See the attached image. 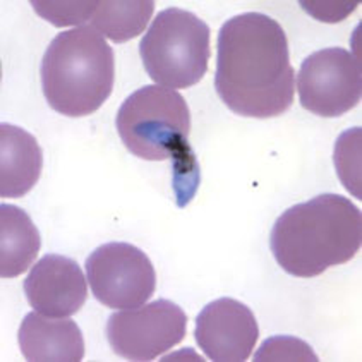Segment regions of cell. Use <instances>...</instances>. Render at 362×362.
Masks as SVG:
<instances>
[{"mask_svg":"<svg viewBox=\"0 0 362 362\" xmlns=\"http://www.w3.org/2000/svg\"><path fill=\"white\" fill-rule=\"evenodd\" d=\"M297 90L305 110L320 117H340L361 102L359 59L340 47L315 52L300 66Z\"/></svg>","mask_w":362,"mask_h":362,"instance_id":"ba28073f","label":"cell"},{"mask_svg":"<svg viewBox=\"0 0 362 362\" xmlns=\"http://www.w3.org/2000/svg\"><path fill=\"white\" fill-rule=\"evenodd\" d=\"M43 151L33 134L12 124H0V196L23 198L38 182Z\"/></svg>","mask_w":362,"mask_h":362,"instance_id":"7c38bea8","label":"cell"},{"mask_svg":"<svg viewBox=\"0 0 362 362\" xmlns=\"http://www.w3.org/2000/svg\"><path fill=\"white\" fill-rule=\"evenodd\" d=\"M115 126L134 156L148 162L170 160L177 206H186L199 186L198 158L189 144L191 112L186 98L163 86H143L120 105Z\"/></svg>","mask_w":362,"mask_h":362,"instance_id":"3957f363","label":"cell"},{"mask_svg":"<svg viewBox=\"0 0 362 362\" xmlns=\"http://www.w3.org/2000/svg\"><path fill=\"white\" fill-rule=\"evenodd\" d=\"M40 232L23 208L0 204V276L16 279L40 252Z\"/></svg>","mask_w":362,"mask_h":362,"instance_id":"4fadbf2b","label":"cell"},{"mask_svg":"<svg viewBox=\"0 0 362 362\" xmlns=\"http://www.w3.org/2000/svg\"><path fill=\"white\" fill-rule=\"evenodd\" d=\"M36 14L54 26H78L86 21H91L98 2H50V0H31Z\"/></svg>","mask_w":362,"mask_h":362,"instance_id":"2e32d148","label":"cell"},{"mask_svg":"<svg viewBox=\"0 0 362 362\" xmlns=\"http://www.w3.org/2000/svg\"><path fill=\"white\" fill-rule=\"evenodd\" d=\"M210 28L192 12L168 7L158 12L139 43L148 76L163 88L187 90L208 72Z\"/></svg>","mask_w":362,"mask_h":362,"instance_id":"5b68a950","label":"cell"},{"mask_svg":"<svg viewBox=\"0 0 362 362\" xmlns=\"http://www.w3.org/2000/svg\"><path fill=\"white\" fill-rule=\"evenodd\" d=\"M257 337L259 327L255 313L232 297L206 304L196 317V344L210 361H247L256 347Z\"/></svg>","mask_w":362,"mask_h":362,"instance_id":"9c48e42d","label":"cell"},{"mask_svg":"<svg viewBox=\"0 0 362 362\" xmlns=\"http://www.w3.org/2000/svg\"><path fill=\"white\" fill-rule=\"evenodd\" d=\"M23 357L31 362H79L84 339L76 321L28 313L18 332Z\"/></svg>","mask_w":362,"mask_h":362,"instance_id":"8fae6325","label":"cell"},{"mask_svg":"<svg viewBox=\"0 0 362 362\" xmlns=\"http://www.w3.org/2000/svg\"><path fill=\"white\" fill-rule=\"evenodd\" d=\"M255 361H311L317 362L311 345L296 337H272L255 354Z\"/></svg>","mask_w":362,"mask_h":362,"instance_id":"e0dca14e","label":"cell"},{"mask_svg":"<svg viewBox=\"0 0 362 362\" xmlns=\"http://www.w3.org/2000/svg\"><path fill=\"white\" fill-rule=\"evenodd\" d=\"M337 174L345 189L352 192L356 198H362L361 189V129L352 127L341 132L337 139L335 153H333Z\"/></svg>","mask_w":362,"mask_h":362,"instance_id":"9a60e30c","label":"cell"},{"mask_svg":"<svg viewBox=\"0 0 362 362\" xmlns=\"http://www.w3.org/2000/svg\"><path fill=\"white\" fill-rule=\"evenodd\" d=\"M361 210L339 194H320L293 204L276 218L269 249L284 272L315 279L340 267L361 251Z\"/></svg>","mask_w":362,"mask_h":362,"instance_id":"7a4b0ae2","label":"cell"},{"mask_svg":"<svg viewBox=\"0 0 362 362\" xmlns=\"http://www.w3.org/2000/svg\"><path fill=\"white\" fill-rule=\"evenodd\" d=\"M112 351L127 361H153L186 339L187 315L180 305L158 299L114 313L107 321Z\"/></svg>","mask_w":362,"mask_h":362,"instance_id":"8992f818","label":"cell"},{"mask_svg":"<svg viewBox=\"0 0 362 362\" xmlns=\"http://www.w3.org/2000/svg\"><path fill=\"white\" fill-rule=\"evenodd\" d=\"M303 9L323 23H340L357 9V2H311L303 0Z\"/></svg>","mask_w":362,"mask_h":362,"instance_id":"ac0fdd59","label":"cell"},{"mask_svg":"<svg viewBox=\"0 0 362 362\" xmlns=\"http://www.w3.org/2000/svg\"><path fill=\"white\" fill-rule=\"evenodd\" d=\"M86 279L100 304L134 309L155 293L156 272L146 252L129 243H107L86 259Z\"/></svg>","mask_w":362,"mask_h":362,"instance_id":"52a82bcc","label":"cell"},{"mask_svg":"<svg viewBox=\"0 0 362 362\" xmlns=\"http://www.w3.org/2000/svg\"><path fill=\"white\" fill-rule=\"evenodd\" d=\"M215 88L220 100L240 117L285 114L293 103L296 71L284 28L261 12H244L223 23Z\"/></svg>","mask_w":362,"mask_h":362,"instance_id":"6da1fadb","label":"cell"},{"mask_svg":"<svg viewBox=\"0 0 362 362\" xmlns=\"http://www.w3.org/2000/svg\"><path fill=\"white\" fill-rule=\"evenodd\" d=\"M24 293L40 315L67 317L76 315L86 303V276L71 257L47 255L24 280Z\"/></svg>","mask_w":362,"mask_h":362,"instance_id":"30bf717a","label":"cell"},{"mask_svg":"<svg viewBox=\"0 0 362 362\" xmlns=\"http://www.w3.org/2000/svg\"><path fill=\"white\" fill-rule=\"evenodd\" d=\"M40 74L48 105L66 117H86L114 91V50L91 26L62 31L48 45Z\"/></svg>","mask_w":362,"mask_h":362,"instance_id":"277c9868","label":"cell"},{"mask_svg":"<svg viewBox=\"0 0 362 362\" xmlns=\"http://www.w3.org/2000/svg\"><path fill=\"white\" fill-rule=\"evenodd\" d=\"M155 2L153 0H136V2H98L91 28L102 36L115 43H124L136 38L150 23Z\"/></svg>","mask_w":362,"mask_h":362,"instance_id":"5bb4252c","label":"cell"}]
</instances>
